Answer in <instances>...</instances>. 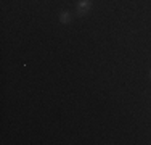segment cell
Instances as JSON below:
<instances>
[{
    "label": "cell",
    "mask_w": 151,
    "mask_h": 145,
    "mask_svg": "<svg viewBox=\"0 0 151 145\" xmlns=\"http://www.w3.org/2000/svg\"><path fill=\"white\" fill-rule=\"evenodd\" d=\"M90 7H92V2L90 0H79L77 3V14L79 16H84L90 12Z\"/></svg>",
    "instance_id": "obj_1"
},
{
    "label": "cell",
    "mask_w": 151,
    "mask_h": 145,
    "mask_svg": "<svg viewBox=\"0 0 151 145\" xmlns=\"http://www.w3.org/2000/svg\"><path fill=\"white\" fill-rule=\"evenodd\" d=\"M69 20H71V14H69V12H63V13L60 14V21H61V23H64V24H66V23H69Z\"/></svg>",
    "instance_id": "obj_2"
}]
</instances>
